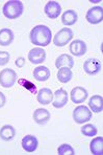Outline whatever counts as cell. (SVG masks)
I'll return each mask as SVG.
<instances>
[{
    "label": "cell",
    "mask_w": 103,
    "mask_h": 155,
    "mask_svg": "<svg viewBox=\"0 0 103 155\" xmlns=\"http://www.w3.org/2000/svg\"><path fill=\"white\" fill-rule=\"evenodd\" d=\"M52 37L51 29L46 25H36L31 29L29 34V39L31 43L38 46L45 47L50 44Z\"/></svg>",
    "instance_id": "cell-1"
},
{
    "label": "cell",
    "mask_w": 103,
    "mask_h": 155,
    "mask_svg": "<svg viewBox=\"0 0 103 155\" xmlns=\"http://www.w3.org/2000/svg\"><path fill=\"white\" fill-rule=\"evenodd\" d=\"M23 6L22 1L20 0H10L3 5V15L8 19H17L23 14Z\"/></svg>",
    "instance_id": "cell-2"
},
{
    "label": "cell",
    "mask_w": 103,
    "mask_h": 155,
    "mask_svg": "<svg viewBox=\"0 0 103 155\" xmlns=\"http://www.w3.org/2000/svg\"><path fill=\"white\" fill-rule=\"evenodd\" d=\"M73 38V31L69 27H64L63 29H61L59 31H57L56 35L53 38V43L55 44V46L63 47L65 45H67Z\"/></svg>",
    "instance_id": "cell-3"
},
{
    "label": "cell",
    "mask_w": 103,
    "mask_h": 155,
    "mask_svg": "<svg viewBox=\"0 0 103 155\" xmlns=\"http://www.w3.org/2000/svg\"><path fill=\"white\" fill-rule=\"evenodd\" d=\"M17 81V74L15 70L6 68L0 71V85L3 88H11Z\"/></svg>",
    "instance_id": "cell-4"
},
{
    "label": "cell",
    "mask_w": 103,
    "mask_h": 155,
    "mask_svg": "<svg viewBox=\"0 0 103 155\" xmlns=\"http://www.w3.org/2000/svg\"><path fill=\"white\" fill-rule=\"evenodd\" d=\"M92 118V111L86 106H78L73 111V120L77 124H83Z\"/></svg>",
    "instance_id": "cell-5"
},
{
    "label": "cell",
    "mask_w": 103,
    "mask_h": 155,
    "mask_svg": "<svg viewBox=\"0 0 103 155\" xmlns=\"http://www.w3.org/2000/svg\"><path fill=\"white\" fill-rule=\"evenodd\" d=\"M86 19L91 24H98L103 21V8L102 6H94L90 8L86 15Z\"/></svg>",
    "instance_id": "cell-6"
},
{
    "label": "cell",
    "mask_w": 103,
    "mask_h": 155,
    "mask_svg": "<svg viewBox=\"0 0 103 155\" xmlns=\"http://www.w3.org/2000/svg\"><path fill=\"white\" fill-rule=\"evenodd\" d=\"M45 14L50 19H56L61 13V6L56 1H48L44 8Z\"/></svg>",
    "instance_id": "cell-7"
},
{
    "label": "cell",
    "mask_w": 103,
    "mask_h": 155,
    "mask_svg": "<svg viewBox=\"0 0 103 155\" xmlns=\"http://www.w3.org/2000/svg\"><path fill=\"white\" fill-rule=\"evenodd\" d=\"M70 95H71V101L73 103L80 104V103H83L88 99V91H86V88L76 86V87L72 89Z\"/></svg>",
    "instance_id": "cell-8"
},
{
    "label": "cell",
    "mask_w": 103,
    "mask_h": 155,
    "mask_svg": "<svg viewBox=\"0 0 103 155\" xmlns=\"http://www.w3.org/2000/svg\"><path fill=\"white\" fill-rule=\"evenodd\" d=\"M101 68L102 65L98 59H94V58L88 59L83 64L84 71L88 74H91V76L92 74H97L98 72H100Z\"/></svg>",
    "instance_id": "cell-9"
},
{
    "label": "cell",
    "mask_w": 103,
    "mask_h": 155,
    "mask_svg": "<svg viewBox=\"0 0 103 155\" xmlns=\"http://www.w3.org/2000/svg\"><path fill=\"white\" fill-rule=\"evenodd\" d=\"M53 107L55 108H63L64 106H66L68 103V93L67 91L63 88H59L57 89L55 92L53 93Z\"/></svg>",
    "instance_id": "cell-10"
},
{
    "label": "cell",
    "mask_w": 103,
    "mask_h": 155,
    "mask_svg": "<svg viewBox=\"0 0 103 155\" xmlns=\"http://www.w3.org/2000/svg\"><path fill=\"white\" fill-rule=\"evenodd\" d=\"M46 59V51L41 47H34L28 52V60L33 64H41Z\"/></svg>",
    "instance_id": "cell-11"
},
{
    "label": "cell",
    "mask_w": 103,
    "mask_h": 155,
    "mask_svg": "<svg viewBox=\"0 0 103 155\" xmlns=\"http://www.w3.org/2000/svg\"><path fill=\"white\" fill-rule=\"evenodd\" d=\"M69 51L75 57H81L86 52V44L82 40H75L71 42L69 46Z\"/></svg>",
    "instance_id": "cell-12"
},
{
    "label": "cell",
    "mask_w": 103,
    "mask_h": 155,
    "mask_svg": "<svg viewBox=\"0 0 103 155\" xmlns=\"http://www.w3.org/2000/svg\"><path fill=\"white\" fill-rule=\"evenodd\" d=\"M38 145L39 142L34 135H26L22 140V148L26 152H29V153L36 151V148H38Z\"/></svg>",
    "instance_id": "cell-13"
},
{
    "label": "cell",
    "mask_w": 103,
    "mask_h": 155,
    "mask_svg": "<svg viewBox=\"0 0 103 155\" xmlns=\"http://www.w3.org/2000/svg\"><path fill=\"white\" fill-rule=\"evenodd\" d=\"M50 117H51V115H50V112L47 109L38 108L33 112V120L39 125H45L46 123L49 122Z\"/></svg>",
    "instance_id": "cell-14"
},
{
    "label": "cell",
    "mask_w": 103,
    "mask_h": 155,
    "mask_svg": "<svg viewBox=\"0 0 103 155\" xmlns=\"http://www.w3.org/2000/svg\"><path fill=\"white\" fill-rule=\"evenodd\" d=\"M36 100L40 104L48 105L53 101V92L49 88H42L36 93Z\"/></svg>",
    "instance_id": "cell-15"
},
{
    "label": "cell",
    "mask_w": 103,
    "mask_h": 155,
    "mask_svg": "<svg viewBox=\"0 0 103 155\" xmlns=\"http://www.w3.org/2000/svg\"><path fill=\"white\" fill-rule=\"evenodd\" d=\"M51 76L50 69L46 66H38L33 69V78L39 82H45Z\"/></svg>",
    "instance_id": "cell-16"
},
{
    "label": "cell",
    "mask_w": 103,
    "mask_h": 155,
    "mask_svg": "<svg viewBox=\"0 0 103 155\" xmlns=\"http://www.w3.org/2000/svg\"><path fill=\"white\" fill-rule=\"evenodd\" d=\"M78 19V15H77L76 11L74 10H69L66 11L65 13L61 15V22L65 24L66 26H71L75 24Z\"/></svg>",
    "instance_id": "cell-17"
},
{
    "label": "cell",
    "mask_w": 103,
    "mask_h": 155,
    "mask_svg": "<svg viewBox=\"0 0 103 155\" xmlns=\"http://www.w3.org/2000/svg\"><path fill=\"white\" fill-rule=\"evenodd\" d=\"M91 110L95 113H100L103 110V97L101 95H93L89 102Z\"/></svg>",
    "instance_id": "cell-18"
},
{
    "label": "cell",
    "mask_w": 103,
    "mask_h": 155,
    "mask_svg": "<svg viewBox=\"0 0 103 155\" xmlns=\"http://www.w3.org/2000/svg\"><path fill=\"white\" fill-rule=\"evenodd\" d=\"M55 66L57 68L61 67H67V68H72L74 66V60L70 54H61L55 61Z\"/></svg>",
    "instance_id": "cell-19"
},
{
    "label": "cell",
    "mask_w": 103,
    "mask_h": 155,
    "mask_svg": "<svg viewBox=\"0 0 103 155\" xmlns=\"http://www.w3.org/2000/svg\"><path fill=\"white\" fill-rule=\"evenodd\" d=\"M14 40V33L10 28L0 29V45L1 46H8Z\"/></svg>",
    "instance_id": "cell-20"
},
{
    "label": "cell",
    "mask_w": 103,
    "mask_h": 155,
    "mask_svg": "<svg viewBox=\"0 0 103 155\" xmlns=\"http://www.w3.org/2000/svg\"><path fill=\"white\" fill-rule=\"evenodd\" d=\"M16 135V130L11 125H4L0 129V138L3 140H11Z\"/></svg>",
    "instance_id": "cell-21"
},
{
    "label": "cell",
    "mask_w": 103,
    "mask_h": 155,
    "mask_svg": "<svg viewBox=\"0 0 103 155\" xmlns=\"http://www.w3.org/2000/svg\"><path fill=\"white\" fill-rule=\"evenodd\" d=\"M90 149L92 154L102 155L103 154V137H96L90 143Z\"/></svg>",
    "instance_id": "cell-22"
},
{
    "label": "cell",
    "mask_w": 103,
    "mask_h": 155,
    "mask_svg": "<svg viewBox=\"0 0 103 155\" xmlns=\"http://www.w3.org/2000/svg\"><path fill=\"white\" fill-rule=\"evenodd\" d=\"M72 77H73L72 71H71L70 68H67V67L59 68L58 72H57V79H58V81L61 82V83H68V82H70Z\"/></svg>",
    "instance_id": "cell-23"
},
{
    "label": "cell",
    "mask_w": 103,
    "mask_h": 155,
    "mask_svg": "<svg viewBox=\"0 0 103 155\" xmlns=\"http://www.w3.org/2000/svg\"><path fill=\"white\" fill-rule=\"evenodd\" d=\"M18 83H19L20 86H22L23 88L27 89L30 93H33V94H36V93H38V91H36V86L34 85L33 82L28 81V80H26V79H19L18 80Z\"/></svg>",
    "instance_id": "cell-24"
},
{
    "label": "cell",
    "mask_w": 103,
    "mask_h": 155,
    "mask_svg": "<svg viewBox=\"0 0 103 155\" xmlns=\"http://www.w3.org/2000/svg\"><path fill=\"white\" fill-rule=\"evenodd\" d=\"M97 132H98L97 128L92 124H86L81 128V133L83 134L84 136H89V137L95 136L96 134H97Z\"/></svg>",
    "instance_id": "cell-25"
},
{
    "label": "cell",
    "mask_w": 103,
    "mask_h": 155,
    "mask_svg": "<svg viewBox=\"0 0 103 155\" xmlns=\"http://www.w3.org/2000/svg\"><path fill=\"white\" fill-rule=\"evenodd\" d=\"M57 153L58 155H74L75 151L72 146H70L69 143H63L57 149Z\"/></svg>",
    "instance_id": "cell-26"
},
{
    "label": "cell",
    "mask_w": 103,
    "mask_h": 155,
    "mask_svg": "<svg viewBox=\"0 0 103 155\" xmlns=\"http://www.w3.org/2000/svg\"><path fill=\"white\" fill-rule=\"evenodd\" d=\"M11 56L8 51H0V66H3L10 62Z\"/></svg>",
    "instance_id": "cell-27"
},
{
    "label": "cell",
    "mask_w": 103,
    "mask_h": 155,
    "mask_svg": "<svg viewBox=\"0 0 103 155\" xmlns=\"http://www.w3.org/2000/svg\"><path fill=\"white\" fill-rule=\"evenodd\" d=\"M15 64H16V66H17V67H19V68L23 67V66H24V64H25V59L22 58V57H20V58H18L17 60H16Z\"/></svg>",
    "instance_id": "cell-28"
},
{
    "label": "cell",
    "mask_w": 103,
    "mask_h": 155,
    "mask_svg": "<svg viewBox=\"0 0 103 155\" xmlns=\"http://www.w3.org/2000/svg\"><path fill=\"white\" fill-rule=\"evenodd\" d=\"M5 102H6L5 95H4L1 91H0V108H2V107L5 105Z\"/></svg>",
    "instance_id": "cell-29"
}]
</instances>
